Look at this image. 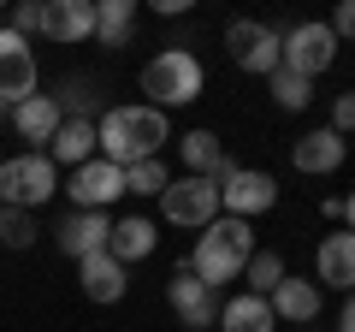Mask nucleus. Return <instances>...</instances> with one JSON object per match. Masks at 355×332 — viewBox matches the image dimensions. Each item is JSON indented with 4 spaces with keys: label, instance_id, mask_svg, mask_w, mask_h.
I'll use <instances>...</instances> for the list:
<instances>
[{
    "label": "nucleus",
    "instance_id": "32",
    "mask_svg": "<svg viewBox=\"0 0 355 332\" xmlns=\"http://www.w3.org/2000/svg\"><path fill=\"white\" fill-rule=\"evenodd\" d=\"M154 13H160V18H178V13H190V0H154Z\"/></svg>",
    "mask_w": 355,
    "mask_h": 332
},
{
    "label": "nucleus",
    "instance_id": "2",
    "mask_svg": "<svg viewBox=\"0 0 355 332\" xmlns=\"http://www.w3.org/2000/svg\"><path fill=\"white\" fill-rule=\"evenodd\" d=\"M249 256H254V231H249V219H231V214H219L214 226L196 238V249H190V261L184 267L196 273L202 285H231V279H243V267H249Z\"/></svg>",
    "mask_w": 355,
    "mask_h": 332
},
{
    "label": "nucleus",
    "instance_id": "3",
    "mask_svg": "<svg viewBox=\"0 0 355 332\" xmlns=\"http://www.w3.org/2000/svg\"><path fill=\"white\" fill-rule=\"evenodd\" d=\"M202 83H207V72H202V60H196L184 42H172V48H160L148 65H142V95H148V107H190L196 95H202Z\"/></svg>",
    "mask_w": 355,
    "mask_h": 332
},
{
    "label": "nucleus",
    "instance_id": "1",
    "mask_svg": "<svg viewBox=\"0 0 355 332\" xmlns=\"http://www.w3.org/2000/svg\"><path fill=\"white\" fill-rule=\"evenodd\" d=\"M172 137L160 107H107L95 119V154L113 166H142V160H160V142Z\"/></svg>",
    "mask_w": 355,
    "mask_h": 332
},
{
    "label": "nucleus",
    "instance_id": "30",
    "mask_svg": "<svg viewBox=\"0 0 355 332\" xmlns=\"http://www.w3.org/2000/svg\"><path fill=\"white\" fill-rule=\"evenodd\" d=\"M331 36H338V42L349 36V42H355V0H343L338 13H331Z\"/></svg>",
    "mask_w": 355,
    "mask_h": 332
},
{
    "label": "nucleus",
    "instance_id": "15",
    "mask_svg": "<svg viewBox=\"0 0 355 332\" xmlns=\"http://www.w3.org/2000/svg\"><path fill=\"white\" fill-rule=\"evenodd\" d=\"M77 285H83L89 303H119V297L130 291V267L101 249V256H83V261H77Z\"/></svg>",
    "mask_w": 355,
    "mask_h": 332
},
{
    "label": "nucleus",
    "instance_id": "25",
    "mask_svg": "<svg viewBox=\"0 0 355 332\" xmlns=\"http://www.w3.org/2000/svg\"><path fill=\"white\" fill-rule=\"evenodd\" d=\"M178 149H184V166H190L196 179H207V172L219 166V154H225V149H219V137H214V131H190V137L178 142Z\"/></svg>",
    "mask_w": 355,
    "mask_h": 332
},
{
    "label": "nucleus",
    "instance_id": "6",
    "mask_svg": "<svg viewBox=\"0 0 355 332\" xmlns=\"http://www.w3.org/2000/svg\"><path fill=\"white\" fill-rule=\"evenodd\" d=\"M160 214H166V226H184V231H207L219 219V184L214 179H172L166 184V196H160Z\"/></svg>",
    "mask_w": 355,
    "mask_h": 332
},
{
    "label": "nucleus",
    "instance_id": "28",
    "mask_svg": "<svg viewBox=\"0 0 355 332\" xmlns=\"http://www.w3.org/2000/svg\"><path fill=\"white\" fill-rule=\"evenodd\" d=\"M6 30H18V36H42V6H36V0H18V6H12V24H6Z\"/></svg>",
    "mask_w": 355,
    "mask_h": 332
},
{
    "label": "nucleus",
    "instance_id": "17",
    "mask_svg": "<svg viewBox=\"0 0 355 332\" xmlns=\"http://www.w3.org/2000/svg\"><path fill=\"white\" fill-rule=\"evenodd\" d=\"M266 303H272V315H279V320H291V326H308V320L320 315V303H326V297H320V285H314V279H296V273H284V285L266 297Z\"/></svg>",
    "mask_w": 355,
    "mask_h": 332
},
{
    "label": "nucleus",
    "instance_id": "7",
    "mask_svg": "<svg viewBox=\"0 0 355 332\" xmlns=\"http://www.w3.org/2000/svg\"><path fill=\"white\" fill-rule=\"evenodd\" d=\"M30 95H36V48L0 24V119H12V107Z\"/></svg>",
    "mask_w": 355,
    "mask_h": 332
},
{
    "label": "nucleus",
    "instance_id": "19",
    "mask_svg": "<svg viewBox=\"0 0 355 332\" xmlns=\"http://www.w3.org/2000/svg\"><path fill=\"white\" fill-rule=\"evenodd\" d=\"M53 166H83V160H95V119H60V131H53V142L48 149Z\"/></svg>",
    "mask_w": 355,
    "mask_h": 332
},
{
    "label": "nucleus",
    "instance_id": "33",
    "mask_svg": "<svg viewBox=\"0 0 355 332\" xmlns=\"http://www.w3.org/2000/svg\"><path fill=\"white\" fill-rule=\"evenodd\" d=\"M343 226H349V231H355V190H349V196H343Z\"/></svg>",
    "mask_w": 355,
    "mask_h": 332
},
{
    "label": "nucleus",
    "instance_id": "31",
    "mask_svg": "<svg viewBox=\"0 0 355 332\" xmlns=\"http://www.w3.org/2000/svg\"><path fill=\"white\" fill-rule=\"evenodd\" d=\"M338 332H355V291L343 297V308H338Z\"/></svg>",
    "mask_w": 355,
    "mask_h": 332
},
{
    "label": "nucleus",
    "instance_id": "16",
    "mask_svg": "<svg viewBox=\"0 0 355 332\" xmlns=\"http://www.w3.org/2000/svg\"><path fill=\"white\" fill-rule=\"evenodd\" d=\"M42 36L53 42H89L95 36V0H53V6H42Z\"/></svg>",
    "mask_w": 355,
    "mask_h": 332
},
{
    "label": "nucleus",
    "instance_id": "27",
    "mask_svg": "<svg viewBox=\"0 0 355 332\" xmlns=\"http://www.w3.org/2000/svg\"><path fill=\"white\" fill-rule=\"evenodd\" d=\"M166 166L160 160H142V166H125V196H166Z\"/></svg>",
    "mask_w": 355,
    "mask_h": 332
},
{
    "label": "nucleus",
    "instance_id": "23",
    "mask_svg": "<svg viewBox=\"0 0 355 332\" xmlns=\"http://www.w3.org/2000/svg\"><path fill=\"white\" fill-rule=\"evenodd\" d=\"M243 279H249V297H272L284 285V256L279 249H254L249 267H243Z\"/></svg>",
    "mask_w": 355,
    "mask_h": 332
},
{
    "label": "nucleus",
    "instance_id": "20",
    "mask_svg": "<svg viewBox=\"0 0 355 332\" xmlns=\"http://www.w3.org/2000/svg\"><path fill=\"white\" fill-rule=\"evenodd\" d=\"M154 243H160V231H154V219H142V214H125V219H113V238H107V256L113 261H142V256H154Z\"/></svg>",
    "mask_w": 355,
    "mask_h": 332
},
{
    "label": "nucleus",
    "instance_id": "18",
    "mask_svg": "<svg viewBox=\"0 0 355 332\" xmlns=\"http://www.w3.org/2000/svg\"><path fill=\"white\" fill-rule=\"evenodd\" d=\"M12 131L24 142H36V154H42L53 142V131H60V101H53V95H30V101H18L12 107Z\"/></svg>",
    "mask_w": 355,
    "mask_h": 332
},
{
    "label": "nucleus",
    "instance_id": "26",
    "mask_svg": "<svg viewBox=\"0 0 355 332\" xmlns=\"http://www.w3.org/2000/svg\"><path fill=\"white\" fill-rule=\"evenodd\" d=\"M42 231H36V214L24 208H0V249H30Z\"/></svg>",
    "mask_w": 355,
    "mask_h": 332
},
{
    "label": "nucleus",
    "instance_id": "8",
    "mask_svg": "<svg viewBox=\"0 0 355 332\" xmlns=\"http://www.w3.org/2000/svg\"><path fill=\"white\" fill-rule=\"evenodd\" d=\"M225 48H231V60H237L243 72H254V77L279 72V30L261 24V18H237V24H225Z\"/></svg>",
    "mask_w": 355,
    "mask_h": 332
},
{
    "label": "nucleus",
    "instance_id": "11",
    "mask_svg": "<svg viewBox=\"0 0 355 332\" xmlns=\"http://www.w3.org/2000/svg\"><path fill=\"white\" fill-rule=\"evenodd\" d=\"M65 196H71L77 208H95V214H107V202H119L125 196V166H113V160H83V166H71V184H65Z\"/></svg>",
    "mask_w": 355,
    "mask_h": 332
},
{
    "label": "nucleus",
    "instance_id": "34",
    "mask_svg": "<svg viewBox=\"0 0 355 332\" xmlns=\"http://www.w3.org/2000/svg\"><path fill=\"white\" fill-rule=\"evenodd\" d=\"M296 332H308V326H296Z\"/></svg>",
    "mask_w": 355,
    "mask_h": 332
},
{
    "label": "nucleus",
    "instance_id": "21",
    "mask_svg": "<svg viewBox=\"0 0 355 332\" xmlns=\"http://www.w3.org/2000/svg\"><path fill=\"white\" fill-rule=\"evenodd\" d=\"M219 332H279V315H272V303L266 297H231L225 308H219Z\"/></svg>",
    "mask_w": 355,
    "mask_h": 332
},
{
    "label": "nucleus",
    "instance_id": "4",
    "mask_svg": "<svg viewBox=\"0 0 355 332\" xmlns=\"http://www.w3.org/2000/svg\"><path fill=\"white\" fill-rule=\"evenodd\" d=\"M60 196V166L48 160V154H12V160H0V208H24V214H36L42 202H53Z\"/></svg>",
    "mask_w": 355,
    "mask_h": 332
},
{
    "label": "nucleus",
    "instance_id": "29",
    "mask_svg": "<svg viewBox=\"0 0 355 332\" xmlns=\"http://www.w3.org/2000/svg\"><path fill=\"white\" fill-rule=\"evenodd\" d=\"M331 131H338V137H349V131H355V90H343L338 101H331Z\"/></svg>",
    "mask_w": 355,
    "mask_h": 332
},
{
    "label": "nucleus",
    "instance_id": "24",
    "mask_svg": "<svg viewBox=\"0 0 355 332\" xmlns=\"http://www.w3.org/2000/svg\"><path fill=\"white\" fill-rule=\"evenodd\" d=\"M266 90H272V101H279L284 113H302V107L314 101V83H308V77H296V72H284V65L266 77Z\"/></svg>",
    "mask_w": 355,
    "mask_h": 332
},
{
    "label": "nucleus",
    "instance_id": "13",
    "mask_svg": "<svg viewBox=\"0 0 355 332\" xmlns=\"http://www.w3.org/2000/svg\"><path fill=\"white\" fill-rule=\"evenodd\" d=\"M53 238H60V249H65L71 261H83V256H101V249H107V238H113V219L95 214V208H77L71 219H60V231H53Z\"/></svg>",
    "mask_w": 355,
    "mask_h": 332
},
{
    "label": "nucleus",
    "instance_id": "12",
    "mask_svg": "<svg viewBox=\"0 0 355 332\" xmlns=\"http://www.w3.org/2000/svg\"><path fill=\"white\" fill-rule=\"evenodd\" d=\"M343 160H349V142H343L331 125L302 131V137L291 142V166H296V172H308V179H326V172H338Z\"/></svg>",
    "mask_w": 355,
    "mask_h": 332
},
{
    "label": "nucleus",
    "instance_id": "10",
    "mask_svg": "<svg viewBox=\"0 0 355 332\" xmlns=\"http://www.w3.org/2000/svg\"><path fill=\"white\" fill-rule=\"evenodd\" d=\"M272 202H279V179H272V172L237 166V172L219 184V214H231V219H254V214H266Z\"/></svg>",
    "mask_w": 355,
    "mask_h": 332
},
{
    "label": "nucleus",
    "instance_id": "9",
    "mask_svg": "<svg viewBox=\"0 0 355 332\" xmlns=\"http://www.w3.org/2000/svg\"><path fill=\"white\" fill-rule=\"evenodd\" d=\"M166 303H172V315H178V326H190V332H207V326H219V291L214 285H202L190 267H178L172 273V285H166Z\"/></svg>",
    "mask_w": 355,
    "mask_h": 332
},
{
    "label": "nucleus",
    "instance_id": "5",
    "mask_svg": "<svg viewBox=\"0 0 355 332\" xmlns=\"http://www.w3.org/2000/svg\"><path fill=\"white\" fill-rule=\"evenodd\" d=\"M279 65L296 72V77H308V83H314L320 72H331V65H338V36H331V24H320V18L291 24L279 36Z\"/></svg>",
    "mask_w": 355,
    "mask_h": 332
},
{
    "label": "nucleus",
    "instance_id": "22",
    "mask_svg": "<svg viewBox=\"0 0 355 332\" xmlns=\"http://www.w3.org/2000/svg\"><path fill=\"white\" fill-rule=\"evenodd\" d=\"M130 30H137V0H101L95 6V36H101V48H125Z\"/></svg>",
    "mask_w": 355,
    "mask_h": 332
},
{
    "label": "nucleus",
    "instance_id": "14",
    "mask_svg": "<svg viewBox=\"0 0 355 332\" xmlns=\"http://www.w3.org/2000/svg\"><path fill=\"white\" fill-rule=\"evenodd\" d=\"M314 273H320L314 285H338V291L349 285V291H355V231H349V226H338V231H326V238H320Z\"/></svg>",
    "mask_w": 355,
    "mask_h": 332
}]
</instances>
